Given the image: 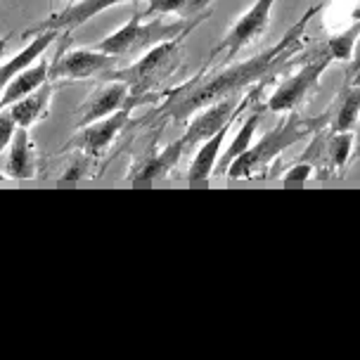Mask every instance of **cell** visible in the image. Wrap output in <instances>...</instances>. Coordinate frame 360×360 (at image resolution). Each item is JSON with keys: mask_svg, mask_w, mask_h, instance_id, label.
I'll use <instances>...</instances> for the list:
<instances>
[{"mask_svg": "<svg viewBox=\"0 0 360 360\" xmlns=\"http://www.w3.org/2000/svg\"><path fill=\"white\" fill-rule=\"evenodd\" d=\"M320 12V5H313L304 12V17L299 19L294 27L280 38L275 45H270L266 53H259L256 57L247 62H237L230 67L218 69L216 74L207 76V79H195L188 86L178 88L171 95V100L164 107V117L173 119L176 124H183L190 117H195V112L204 109L211 102H218L223 98L240 93V90L249 88L256 81H263L266 76L278 74L287 62H292V57L304 50V31L308 22Z\"/></svg>", "mask_w": 360, "mask_h": 360, "instance_id": "6da1fadb", "label": "cell"}, {"mask_svg": "<svg viewBox=\"0 0 360 360\" xmlns=\"http://www.w3.org/2000/svg\"><path fill=\"white\" fill-rule=\"evenodd\" d=\"M330 119H332V109H327L323 117H304L299 109H292V112H287V119H282L278 126L270 128L263 135L259 143H252L247 152H242L228 166L225 176L233 180L263 176V171H268L282 152L301 143V140L311 138L313 133H320V128H325Z\"/></svg>", "mask_w": 360, "mask_h": 360, "instance_id": "7a4b0ae2", "label": "cell"}, {"mask_svg": "<svg viewBox=\"0 0 360 360\" xmlns=\"http://www.w3.org/2000/svg\"><path fill=\"white\" fill-rule=\"evenodd\" d=\"M202 19H204V15L192 17V22L190 19L164 22L162 15H154L152 19H143V12H140V15H135L133 19H128L124 27L117 29L114 34L102 38L95 48L114 55L117 60H131V57H140L143 53H147L152 45L164 43L173 36L183 34L185 29L199 27Z\"/></svg>", "mask_w": 360, "mask_h": 360, "instance_id": "3957f363", "label": "cell"}, {"mask_svg": "<svg viewBox=\"0 0 360 360\" xmlns=\"http://www.w3.org/2000/svg\"><path fill=\"white\" fill-rule=\"evenodd\" d=\"M192 29L195 27L185 29L183 34L173 36L164 43L152 45V48L140 55L133 64L121 67V69L119 67L112 69V72L107 74V79H119V81L128 83L133 98L147 95L152 88H157L159 83H164L180 67V62H183V41Z\"/></svg>", "mask_w": 360, "mask_h": 360, "instance_id": "277c9868", "label": "cell"}, {"mask_svg": "<svg viewBox=\"0 0 360 360\" xmlns=\"http://www.w3.org/2000/svg\"><path fill=\"white\" fill-rule=\"evenodd\" d=\"M332 62L334 60H332L330 50H327L325 45L311 50L297 72L275 88V93L270 95L268 102H266V109L273 114L299 109L301 102H306L311 95H315L320 90V79H323V74L330 69Z\"/></svg>", "mask_w": 360, "mask_h": 360, "instance_id": "5b68a950", "label": "cell"}, {"mask_svg": "<svg viewBox=\"0 0 360 360\" xmlns=\"http://www.w3.org/2000/svg\"><path fill=\"white\" fill-rule=\"evenodd\" d=\"M119 60L100 48L64 50L55 62H50V81H88L95 76H107L117 69Z\"/></svg>", "mask_w": 360, "mask_h": 360, "instance_id": "8992f818", "label": "cell"}, {"mask_svg": "<svg viewBox=\"0 0 360 360\" xmlns=\"http://www.w3.org/2000/svg\"><path fill=\"white\" fill-rule=\"evenodd\" d=\"M273 8H275V0H254L252 8L237 19L233 29L216 45L209 60H214L216 55H223L225 60H233V57H237V53H242L254 41H259L270 27V12H273Z\"/></svg>", "mask_w": 360, "mask_h": 360, "instance_id": "52a82bcc", "label": "cell"}, {"mask_svg": "<svg viewBox=\"0 0 360 360\" xmlns=\"http://www.w3.org/2000/svg\"><path fill=\"white\" fill-rule=\"evenodd\" d=\"M128 124H131V109L124 107L105 119H98L88 126L76 128L79 133L69 140V147H76V150L83 152L86 157H100V154H105L109 147H112L117 135L124 131Z\"/></svg>", "mask_w": 360, "mask_h": 360, "instance_id": "ba28073f", "label": "cell"}, {"mask_svg": "<svg viewBox=\"0 0 360 360\" xmlns=\"http://www.w3.org/2000/svg\"><path fill=\"white\" fill-rule=\"evenodd\" d=\"M131 100H133V95H131L128 83L119 79H109L107 83H102L98 90H93V93L88 95V100L79 107L76 128L88 126V124H93V121L105 119L109 114L119 112V109H124Z\"/></svg>", "mask_w": 360, "mask_h": 360, "instance_id": "9c48e42d", "label": "cell"}, {"mask_svg": "<svg viewBox=\"0 0 360 360\" xmlns=\"http://www.w3.org/2000/svg\"><path fill=\"white\" fill-rule=\"evenodd\" d=\"M121 3H128V0H74L69 8L50 15L41 27H36L31 34H38V31H45V29H55V31L79 29L88 19H93L95 15H102L105 10L114 8V5H121Z\"/></svg>", "mask_w": 360, "mask_h": 360, "instance_id": "30bf717a", "label": "cell"}, {"mask_svg": "<svg viewBox=\"0 0 360 360\" xmlns=\"http://www.w3.org/2000/svg\"><path fill=\"white\" fill-rule=\"evenodd\" d=\"M38 173V145L31 138V128H19L8 147L5 176L15 180H31Z\"/></svg>", "mask_w": 360, "mask_h": 360, "instance_id": "8fae6325", "label": "cell"}, {"mask_svg": "<svg viewBox=\"0 0 360 360\" xmlns=\"http://www.w3.org/2000/svg\"><path fill=\"white\" fill-rule=\"evenodd\" d=\"M48 81H50V60L38 57L36 62H31L24 69H19V72L10 79L8 86L3 88V95H0V112L8 109L10 105H15L17 100L27 98L29 93H34V90H38Z\"/></svg>", "mask_w": 360, "mask_h": 360, "instance_id": "7c38bea8", "label": "cell"}, {"mask_svg": "<svg viewBox=\"0 0 360 360\" xmlns=\"http://www.w3.org/2000/svg\"><path fill=\"white\" fill-rule=\"evenodd\" d=\"M185 154V135H180L178 140H173L171 145H166L164 150L154 152V154H145L138 164L131 166V173H128V180H157L164 178L173 166L178 164V159Z\"/></svg>", "mask_w": 360, "mask_h": 360, "instance_id": "4fadbf2b", "label": "cell"}, {"mask_svg": "<svg viewBox=\"0 0 360 360\" xmlns=\"http://www.w3.org/2000/svg\"><path fill=\"white\" fill-rule=\"evenodd\" d=\"M237 119H240V114L235 117V121ZM235 121H233V124H235ZM233 124H228L225 128H221V131H216L211 138L204 140V143L197 145L195 159H192V164L188 169L190 183H202V180H209L211 176H214L216 164H218L221 152H223V143H225V138H228V131H230V126H233Z\"/></svg>", "mask_w": 360, "mask_h": 360, "instance_id": "5bb4252c", "label": "cell"}, {"mask_svg": "<svg viewBox=\"0 0 360 360\" xmlns=\"http://www.w3.org/2000/svg\"><path fill=\"white\" fill-rule=\"evenodd\" d=\"M53 93H55V88H53V83L48 81L38 90H34V93H29L27 98H22V100H17L15 105H10L8 112L12 114L15 124L19 128H31V126H36L38 121H43L50 112Z\"/></svg>", "mask_w": 360, "mask_h": 360, "instance_id": "9a60e30c", "label": "cell"}, {"mask_svg": "<svg viewBox=\"0 0 360 360\" xmlns=\"http://www.w3.org/2000/svg\"><path fill=\"white\" fill-rule=\"evenodd\" d=\"M57 36H60V31H55V29L38 31V34L27 43V48H24L22 53H17L15 57H12V60H8L5 64H0V95H3V88L8 86L12 76H15L19 69L27 67V64L36 62L38 57H43L45 50H48L50 45L57 41Z\"/></svg>", "mask_w": 360, "mask_h": 360, "instance_id": "2e32d148", "label": "cell"}, {"mask_svg": "<svg viewBox=\"0 0 360 360\" xmlns=\"http://www.w3.org/2000/svg\"><path fill=\"white\" fill-rule=\"evenodd\" d=\"M259 124H261V109H252V112H249V117L242 121V126L237 128V133H235L233 143H230V147H228V152H221V159H218V164H216V173L225 176L228 166L233 164L242 152H247L249 147H252L254 135H256V131H259Z\"/></svg>", "mask_w": 360, "mask_h": 360, "instance_id": "e0dca14e", "label": "cell"}, {"mask_svg": "<svg viewBox=\"0 0 360 360\" xmlns=\"http://www.w3.org/2000/svg\"><path fill=\"white\" fill-rule=\"evenodd\" d=\"M330 109L332 131H353L360 119V83L358 86H342V93Z\"/></svg>", "mask_w": 360, "mask_h": 360, "instance_id": "ac0fdd59", "label": "cell"}, {"mask_svg": "<svg viewBox=\"0 0 360 360\" xmlns=\"http://www.w3.org/2000/svg\"><path fill=\"white\" fill-rule=\"evenodd\" d=\"M209 0H150L143 15H178L180 19L197 17L199 10H204Z\"/></svg>", "mask_w": 360, "mask_h": 360, "instance_id": "d6986e66", "label": "cell"}, {"mask_svg": "<svg viewBox=\"0 0 360 360\" xmlns=\"http://www.w3.org/2000/svg\"><path fill=\"white\" fill-rule=\"evenodd\" d=\"M353 143H356V135L351 131H332V138L327 140V159L334 171H342L346 162H349Z\"/></svg>", "mask_w": 360, "mask_h": 360, "instance_id": "ffe728a7", "label": "cell"}, {"mask_svg": "<svg viewBox=\"0 0 360 360\" xmlns=\"http://www.w3.org/2000/svg\"><path fill=\"white\" fill-rule=\"evenodd\" d=\"M358 36H360V22H351L349 29H344V31H339V34H334L332 38H327L325 48L330 50L332 60L349 62L353 55V48H356Z\"/></svg>", "mask_w": 360, "mask_h": 360, "instance_id": "44dd1931", "label": "cell"}, {"mask_svg": "<svg viewBox=\"0 0 360 360\" xmlns=\"http://www.w3.org/2000/svg\"><path fill=\"white\" fill-rule=\"evenodd\" d=\"M15 133H17L15 119H12V114L8 112V109H3V112H0V154L8 152V147L12 143V138H15Z\"/></svg>", "mask_w": 360, "mask_h": 360, "instance_id": "7402d4cb", "label": "cell"}, {"mask_svg": "<svg viewBox=\"0 0 360 360\" xmlns=\"http://www.w3.org/2000/svg\"><path fill=\"white\" fill-rule=\"evenodd\" d=\"M349 69H346V79H344V86H358L360 83V36L356 41V48H353V55L349 60Z\"/></svg>", "mask_w": 360, "mask_h": 360, "instance_id": "603a6c76", "label": "cell"}, {"mask_svg": "<svg viewBox=\"0 0 360 360\" xmlns=\"http://www.w3.org/2000/svg\"><path fill=\"white\" fill-rule=\"evenodd\" d=\"M311 176H313V166L301 162L297 166H292V169H289L282 178H285V180H308Z\"/></svg>", "mask_w": 360, "mask_h": 360, "instance_id": "cb8c5ba5", "label": "cell"}, {"mask_svg": "<svg viewBox=\"0 0 360 360\" xmlns=\"http://www.w3.org/2000/svg\"><path fill=\"white\" fill-rule=\"evenodd\" d=\"M83 169H86V164L81 162H74L72 166H69V173H62V180H74V178H83Z\"/></svg>", "mask_w": 360, "mask_h": 360, "instance_id": "d4e9b609", "label": "cell"}, {"mask_svg": "<svg viewBox=\"0 0 360 360\" xmlns=\"http://www.w3.org/2000/svg\"><path fill=\"white\" fill-rule=\"evenodd\" d=\"M8 45H10V36H3V38H0V62H3L5 53H8Z\"/></svg>", "mask_w": 360, "mask_h": 360, "instance_id": "484cf974", "label": "cell"}, {"mask_svg": "<svg viewBox=\"0 0 360 360\" xmlns=\"http://www.w3.org/2000/svg\"><path fill=\"white\" fill-rule=\"evenodd\" d=\"M351 22H360V0L356 3V8L351 12Z\"/></svg>", "mask_w": 360, "mask_h": 360, "instance_id": "4316f807", "label": "cell"}, {"mask_svg": "<svg viewBox=\"0 0 360 360\" xmlns=\"http://www.w3.org/2000/svg\"><path fill=\"white\" fill-rule=\"evenodd\" d=\"M358 124H360V119H358Z\"/></svg>", "mask_w": 360, "mask_h": 360, "instance_id": "83f0119b", "label": "cell"}, {"mask_svg": "<svg viewBox=\"0 0 360 360\" xmlns=\"http://www.w3.org/2000/svg\"><path fill=\"white\" fill-rule=\"evenodd\" d=\"M72 3H74V0H72Z\"/></svg>", "mask_w": 360, "mask_h": 360, "instance_id": "f1b7e54d", "label": "cell"}]
</instances>
